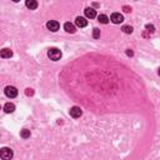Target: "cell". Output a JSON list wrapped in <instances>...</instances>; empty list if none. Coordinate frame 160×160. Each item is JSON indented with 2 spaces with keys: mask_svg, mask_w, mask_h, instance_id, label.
Returning <instances> with one entry per match:
<instances>
[{
  "mask_svg": "<svg viewBox=\"0 0 160 160\" xmlns=\"http://www.w3.org/2000/svg\"><path fill=\"white\" fill-rule=\"evenodd\" d=\"M75 25L79 28H85L88 25V20L85 18H83V16H78V18L75 19Z\"/></svg>",
  "mask_w": 160,
  "mask_h": 160,
  "instance_id": "cell-7",
  "label": "cell"
},
{
  "mask_svg": "<svg viewBox=\"0 0 160 160\" xmlns=\"http://www.w3.org/2000/svg\"><path fill=\"white\" fill-rule=\"evenodd\" d=\"M64 29H65V31L70 33V34H74V33L77 31V29H75V25L71 24V23H65V24H64Z\"/></svg>",
  "mask_w": 160,
  "mask_h": 160,
  "instance_id": "cell-10",
  "label": "cell"
},
{
  "mask_svg": "<svg viewBox=\"0 0 160 160\" xmlns=\"http://www.w3.org/2000/svg\"><path fill=\"white\" fill-rule=\"evenodd\" d=\"M98 20H99V22L102 23V24H108V23H109V18H108L106 15H104V14L99 15V16H98Z\"/></svg>",
  "mask_w": 160,
  "mask_h": 160,
  "instance_id": "cell-14",
  "label": "cell"
},
{
  "mask_svg": "<svg viewBox=\"0 0 160 160\" xmlns=\"http://www.w3.org/2000/svg\"><path fill=\"white\" fill-rule=\"evenodd\" d=\"M133 54H134V53H133L130 49H129V50H126V55H128V56H133Z\"/></svg>",
  "mask_w": 160,
  "mask_h": 160,
  "instance_id": "cell-20",
  "label": "cell"
},
{
  "mask_svg": "<svg viewBox=\"0 0 160 160\" xmlns=\"http://www.w3.org/2000/svg\"><path fill=\"white\" fill-rule=\"evenodd\" d=\"M159 75H160V69H159Z\"/></svg>",
  "mask_w": 160,
  "mask_h": 160,
  "instance_id": "cell-22",
  "label": "cell"
},
{
  "mask_svg": "<svg viewBox=\"0 0 160 160\" xmlns=\"http://www.w3.org/2000/svg\"><path fill=\"white\" fill-rule=\"evenodd\" d=\"M4 110H5V113H8V114H11V113L15 111V105L13 103H6L4 105Z\"/></svg>",
  "mask_w": 160,
  "mask_h": 160,
  "instance_id": "cell-11",
  "label": "cell"
},
{
  "mask_svg": "<svg viewBox=\"0 0 160 160\" xmlns=\"http://www.w3.org/2000/svg\"><path fill=\"white\" fill-rule=\"evenodd\" d=\"M5 95L8 98H15L18 95V89L14 86H6L5 88Z\"/></svg>",
  "mask_w": 160,
  "mask_h": 160,
  "instance_id": "cell-3",
  "label": "cell"
},
{
  "mask_svg": "<svg viewBox=\"0 0 160 160\" xmlns=\"http://www.w3.org/2000/svg\"><path fill=\"white\" fill-rule=\"evenodd\" d=\"M0 55H1V58L6 59V58H11L13 56V51L10 49H3L1 53H0Z\"/></svg>",
  "mask_w": 160,
  "mask_h": 160,
  "instance_id": "cell-12",
  "label": "cell"
},
{
  "mask_svg": "<svg viewBox=\"0 0 160 160\" xmlns=\"http://www.w3.org/2000/svg\"><path fill=\"white\" fill-rule=\"evenodd\" d=\"M70 115L77 119V118H80L83 115V111H81V109H80L79 106H73L70 109Z\"/></svg>",
  "mask_w": 160,
  "mask_h": 160,
  "instance_id": "cell-6",
  "label": "cell"
},
{
  "mask_svg": "<svg viewBox=\"0 0 160 160\" xmlns=\"http://www.w3.org/2000/svg\"><path fill=\"white\" fill-rule=\"evenodd\" d=\"M0 158L3 160H10L13 158V151L9 148H3L0 151Z\"/></svg>",
  "mask_w": 160,
  "mask_h": 160,
  "instance_id": "cell-2",
  "label": "cell"
},
{
  "mask_svg": "<svg viewBox=\"0 0 160 160\" xmlns=\"http://www.w3.org/2000/svg\"><path fill=\"white\" fill-rule=\"evenodd\" d=\"M93 38L94 39H98V38H100V30L98 28H95L94 30H93Z\"/></svg>",
  "mask_w": 160,
  "mask_h": 160,
  "instance_id": "cell-16",
  "label": "cell"
},
{
  "mask_svg": "<svg viewBox=\"0 0 160 160\" xmlns=\"http://www.w3.org/2000/svg\"><path fill=\"white\" fill-rule=\"evenodd\" d=\"M46 28L49 29L50 31H58L59 28H60V25H59L58 22H55V20H50V22H48V24H46Z\"/></svg>",
  "mask_w": 160,
  "mask_h": 160,
  "instance_id": "cell-4",
  "label": "cell"
},
{
  "mask_svg": "<svg viewBox=\"0 0 160 160\" xmlns=\"http://www.w3.org/2000/svg\"><path fill=\"white\" fill-rule=\"evenodd\" d=\"M145 28H146V31H149V33H154V31H155L154 25H151V24H148Z\"/></svg>",
  "mask_w": 160,
  "mask_h": 160,
  "instance_id": "cell-17",
  "label": "cell"
},
{
  "mask_svg": "<svg viewBox=\"0 0 160 160\" xmlns=\"http://www.w3.org/2000/svg\"><path fill=\"white\" fill-rule=\"evenodd\" d=\"M33 94H34L33 89H26V95H33Z\"/></svg>",
  "mask_w": 160,
  "mask_h": 160,
  "instance_id": "cell-18",
  "label": "cell"
},
{
  "mask_svg": "<svg viewBox=\"0 0 160 160\" xmlns=\"http://www.w3.org/2000/svg\"><path fill=\"white\" fill-rule=\"evenodd\" d=\"M48 56L53 61H58V60H60V58H61V51L56 48H51V49H49V51H48Z\"/></svg>",
  "mask_w": 160,
  "mask_h": 160,
  "instance_id": "cell-1",
  "label": "cell"
},
{
  "mask_svg": "<svg viewBox=\"0 0 160 160\" xmlns=\"http://www.w3.org/2000/svg\"><path fill=\"white\" fill-rule=\"evenodd\" d=\"M110 20L114 24H120V23H123L124 22V16L120 14V13H114V14H111V18Z\"/></svg>",
  "mask_w": 160,
  "mask_h": 160,
  "instance_id": "cell-5",
  "label": "cell"
},
{
  "mask_svg": "<svg viewBox=\"0 0 160 160\" xmlns=\"http://www.w3.org/2000/svg\"><path fill=\"white\" fill-rule=\"evenodd\" d=\"M13 1H14V3H18V1H20V0H13Z\"/></svg>",
  "mask_w": 160,
  "mask_h": 160,
  "instance_id": "cell-21",
  "label": "cell"
},
{
  "mask_svg": "<svg viewBox=\"0 0 160 160\" xmlns=\"http://www.w3.org/2000/svg\"><path fill=\"white\" fill-rule=\"evenodd\" d=\"M121 30H123L125 34H131V33H133V28L130 26V25H124Z\"/></svg>",
  "mask_w": 160,
  "mask_h": 160,
  "instance_id": "cell-15",
  "label": "cell"
},
{
  "mask_svg": "<svg viewBox=\"0 0 160 160\" xmlns=\"http://www.w3.org/2000/svg\"><path fill=\"white\" fill-rule=\"evenodd\" d=\"M123 9H124V11H125V13H129V11H131V8H129V6H124Z\"/></svg>",
  "mask_w": 160,
  "mask_h": 160,
  "instance_id": "cell-19",
  "label": "cell"
},
{
  "mask_svg": "<svg viewBox=\"0 0 160 160\" xmlns=\"http://www.w3.org/2000/svg\"><path fill=\"white\" fill-rule=\"evenodd\" d=\"M84 11H85V16L86 18H89V19H94L96 16V10L93 9V8H86Z\"/></svg>",
  "mask_w": 160,
  "mask_h": 160,
  "instance_id": "cell-8",
  "label": "cell"
},
{
  "mask_svg": "<svg viewBox=\"0 0 160 160\" xmlns=\"http://www.w3.org/2000/svg\"><path fill=\"white\" fill-rule=\"evenodd\" d=\"M20 136H22L23 139H28V138H30V130H28V129H23L22 131H20Z\"/></svg>",
  "mask_w": 160,
  "mask_h": 160,
  "instance_id": "cell-13",
  "label": "cell"
},
{
  "mask_svg": "<svg viewBox=\"0 0 160 160\" xmlns=\"http://www.w3.org/2000/svg\"><path fill=\"white\" fill-rule=\"evenodd\" d=\"M25 5H26V8H29L30 10H34L38 8V1L36 0H25Z\"/></svg>",
  "mask_w": 160,
  "mask_h": 160,
  "instance_id": "cell-9",
  "label": "cell"
}]
</instances>
